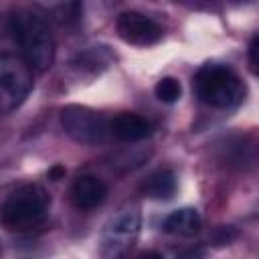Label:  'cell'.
<instances>
[{
	"instance_id": "6da1fadb",
	"label": "cell",
	"mask_w": 259,
	"mask_h": 259,
	"mask_svg": "<svg viewBox=\"0 0 259 259\" xmlns=\"http://www.w3.org/2000/svg\"><path fill=\"white\" fill-rule=\"evenodd\" d=\"M10 30L18 42L24 61L36 73H45L55 63V36L47 20L30 8L10 14Z\"/></svg>"
},
{
	"instance_id": "7a4b0ae2",
	"label": "cell",
	"mask_w": 259,
	"mask_h": 259,
	"mask_svg": "<svg viewBox=\"0 0 259 259\" xmlns=\"http://www.w3.org/2000/svg\"><path fill=\"white\" fill-rule=\"evenodd\" d=\"M51 196L40 184H20L0 206V219L10 231H34L45 225L49 217Z\"/></svg>"
},
{
	"instance_id": "3957f363",
	"label": "cell",
	"mask_w": 259,
	"mask_h": 259,
	"mask_svg": "<svg viewBox=\"0 0 259 259\" xmlns=\"http://www.w3.org/2000/svg\"><path fill=\"white\" fill-rule=\"evenodd\" d=\"M194 93L208 107L229 109L245 97V83L229 65L206 63L194 75Z\"/></svg>"
},
{
	"instance_id": "277c9868",
	"label": "cell",
	"mask_w": 259,
	"mask_h": 259,
	"mask_svg": "<svg viewBox=\"0 0 259 259\" xmlns=\"http://www.w3.org/2000/svg\"><path fill=\"white\" fill-rule=\"evenodd\" d=\"M142 231V210L136 202L117 208L99 235V255L107 259L123 257L138 243Z\"/></svg>"
},
{
	"instance_id": "5b68a950",
	"label": "cell",
	"mask_w": 259,
	"mask_h": 259,
	"mask_svg": "<svg viewBox=\"0 0 259 259\" xmlns=\"http://www.w3.org/2000/svg\"><path fill=\"white\" fill-rule=\"evenodd\" d=\"M32 73L22 55H0V113H10L24 103L34 83Z\"/></svg>"
},
{
	"instance_id": "8992f818",
	"label": "cell",
	"mask_w": 259,
	"mask_h": 259,
	"mask_svg": "<svg viewBox=\"0 0 259 259\" xmlns=\"http://www.w3.org/2000/svg\"><path fill=\"white\" fill-rule=\"evenodd\" d=\"M61 125L69 138L79 144H101L109 134V117L87 105H65L61 109Z\"/></svg>"
},
{
	"instance_id": "52a82bcc",
	"label": "cell",
	"mask_w": 259,
	"mask_h": 259,
	"mask_svg": "<svg viewBox=\"0 0 259 259\" xmlns=\"http://www.w3.org/2000/svg\"><path fill=\"white\" fill-rule=\"evenodd\" d=\"M115 30L121 40L136 47L156 45L164 36V28L152 16L138 10H123L115 20Z\"/></svg>"
},
{
	"instance_id": "ba28073f",
	"label": "cell",
	"mask_w": 259,
	"mask_h": 259,
	"mask_svg": "<svg viewBox=\"0 0 259 259\" xmlns=\"http://www.w3.org/2000/svg\"><path fill=\"white\" fill-rule=\"evenodd\" d=\"M107 198V184L95 174H81L71 186V200L77 210L89 212L103 204Z\"/></svg>"
},
{
	"instance_id": "9c48e42d",
	"label": "cell",
	"mask_w": 259,
	"mask_h": 259,
	"mask_svg": "<svg viewBox=\"0 0 259 259\" xmlns=\"http://www.w3.org/2000/svg\"><path fill=\"white\" fill-rule=\"evenodd\" d=\"M109 134H111V138H115L119 142L136 144V142L146 140L152 134V123L144 115L123 111L109 119Z\"/></svg>"
},
{
	"instance_id": "30bf717a",
	"label": "cell",
	"mask_w": 259,
	"mask_h": 259,
	"mask_svg": "<svg viewBox=\"0 0 259 259\" xmlns=\"http://www.w3.org/2000/svg\"><path fill=\"white\" fill-rule=\"evenodd\" d=\"M202 227V219H200V212L192 206H182V208H176L172 212L166 214L164 223H162V229L170 235H180V237H190V235H196Z\"/></svg>"
},
{
	"instance_id": "8fae6325",
	"label": "cell",
	"mask_w": 259,
	"mask_h": 259,
	"mask_svg": "<svg viewBox=\"0 0 259 259\" xmlns=\"http://www.w3.org/2000/svg\"><path fill=\"white\" fill-rule=\"evenodd\" d=\"M111 61H113L111 51L105 45H95V47H87V49L79 51L75 55V59L71 61V65L79 73L95 75V73H101L103 69H107L111 65Z\"/></svg>"
},
{
	"instance_id": "7c38bea8",
	"label": "cell",
	"mask_w": 259,
	"mask_h": 259,
	"mask_svg": "<svg viewBox=\"0 0 259 259\" xmlns=\"http://www.w3.org/2000/svg\"><path fill=\"white\" fill-rule=\"evenodd\" d=\"M176 174L170 170V168H160L156 172H152L144 184H142V192L148 196V198H154V200H166V198H172L174 192H176Z\"/></svg>"
},
{
	"instance_id": "4fadbf2b",
	"label": "cell",
	"mask_w": 259,
	"mask_h": 259,
	"mask_svg": "<svg viewBox=\"0 0 259 259\" xmlns=\"http://www.w3.org/2000/svg\"><path fill=\"white\" fill-rule=\"evenodd\" d=\"M154 93L162 103H176L182 95V87H180V81L176 77H162L156 83Z\"/></svg>"
},
{
	"instance_id": "5bb4252c",
	"label": "cell",
	"mask_w": 259,
	"mask_h": 259,
	"mask_svg": "<svg viewBox=\"0 0 259 259\" xmlns=\"http://www.w3.org/2000/svg\"><path fill=\"white\" fill-rule=\"evenodd\" d=\"M38 2H40V6H42L47 12L57 14V16H61V18H67V16L73 12L77 0H38Z\"/></svg>"
},
{
	"instance_id": "9a60e30c",
	"label": "cell",
	"mask_w": 259,
	"mask_h": 259,
	"mask_svg": "<svg viewBox=\"0 0 259 259\" xmlns=\"http://www.w3.org/2000/svg\"><path fill=\"white\" fill-rule=\"evenodd\" d=\"M255 53H257V36H253V38H251V45H249V55H251V67H253V71H255V67H257Z\"/></svg>"
},
{
	"instance_id": "2e32d148",
	"label": "cell",
	"mask_w": 259,
	"mask_h": 259,
	"mask_svg": "<svg viewBox=\"0 0 259 259\" xmlns=\"http://www.w3.org/2000/svg\"><path fill=\"white\" fill-rule=\"evenodd\" d=\"M0 253H2V247H0Z\"/></svg>"
}]
</instances>
